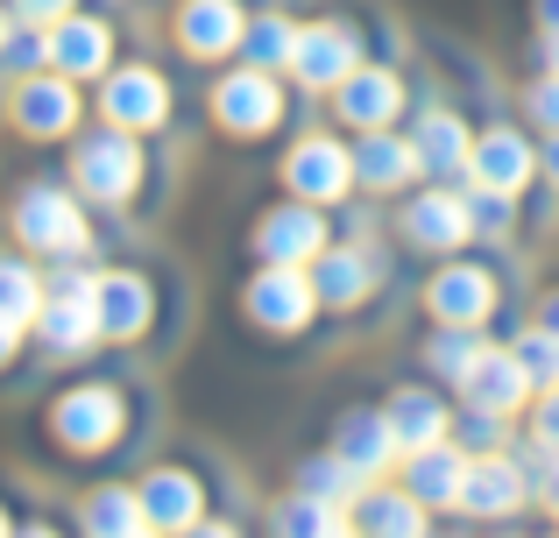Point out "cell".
<instances>
[{
    "label": "cell",
    "mask_w": 559,
    "mask_h": 538,
    "mask_svg": "<svg viewBox=\"0 0 559 538\" xmlns=\"http://www.w3.org/2000/svg\"><path fill=\"white\" fill-rule=\"evenodd\" d=\"M284 178H290V192H298V199H341L347 184H355V156H347L341 142L312 135V142H298V150H290Z\"/></svg>",
    "instance_id": "obj_12"
},
{
    "label": "cell",
    "mask_w": 559,
    "mask_h": 538,
    "mask_svg": "<svg viewBox=\"0 0 559 538\" xmlns=\"http://www.w3.org/2000/svg\"><path fill=\"white\" fill-rule=\"evenodd\" d=\"M79 525H85V531H150L142 489H99V497H85Z\"/></svg>",
    "instance_id": "obj_28"
},
{
    "label": "cell",
    "mask_w": 559,
    "mask_h": 538,
    "mask_svg": "<svg viewBox=\"0 0 559 538\" xmlns=\"http://www.w3.org/2000/svg\"><path fill=\"white\" fill-rule=\"evenodd\" d=\"M524 107H532V121H546L552 135H559V71H552V79H538L532 93H524Z\"/></svg>",
    "instance_id": "obj_37"
},
{
    "label": "cell",
    "mask_w": 559,
    "mask_h": 538,
    "mask_svg": "<svg viewBox=\"0 0 559 538\" xmlns=\"http://www.w3.org/2000/svg\"><path fill=\"white\" fill-rule=\"evenodd\" d=\"M467 170H475L481 192H518V184L532 178V150H524L518 128H489V135H475V150H467Z\"/></svg>",
    "instance_id": "obj_17"
},
{
    "label": "cell",
    "mask_w": 559,
    "mask_h": 538,
    "mask_svg": "<svg viewBox=\"0 0 559 538\" xmlns=\"http://www.w3.org/2000/svg\"><path fill=\"white\" fill-rule=\"evenodd\" d=\"M199 503H205V489H199V475H185V468H156L150 482H142L150 531H191L199 525Z\"/></svg>",
    "instance_id": "obj_19"
},
{
    "label": "cell",
    "mask_w": 559,
    "mask_h": 538,
    "mask_svg": "<svg viewBox=\"0 0 559 538\" xmlns=\"http://www.w3.org/2000/svg\"><path fill=\"white\" fill-rule=\"evenodd\" d=\"M355 64H361V43H355V28H341V22H312L290 43V71H298L312 93H333Z\"/></svg>",
    "instance_id": "obj_7"
},
{
    "label": "cell",
    "mask_w": 559,
    "mask_h": 538,
    "mask_svg": "<svg viewBox=\"0 0 559 538\" xmlns=\"http://www.w3.org/2000/svg\"><path fill=\"white\" fill-rule=\"evenodd\" d=\"M411 461V497L418 503H461V482H467V461L453 446H418Z\"/></svg>",
    "instance_id": "obj_25"
},
{
    "label": "cell",
    "mask_w": 559,
    "mask_h": 538,
    "mask_svg": "<svg viewBox=\"0 0 559 538\" xmlns=\"http://www.w3.org/2000/svg\"><path fill=\"white\" fill-rule=\"evenodd\" d=\"M376 290V263L361 249H326L319 255V298L326 304H361Z\"/></svg>",
    "instance_id": "obj_26"
},
{
    "label": "cell",
    "mask_w": 559,
    "mask_h": 538,
    "mask_svg": "<svg viewBox=\"0 0 559 538\" xmlns=\"http://www.w3.org/2000/svg\"><path fill=\"white\" fill-rule=\"evenodd\" d=\"M418 142H390L382 128H369V142H361V156H355V178L369 184V192H396V184H411L418 178Z\"/></svg>",
    "instance_id": "obj_23"
},
{
    "label": "cell",
    "mask_w": 559,
    "mask_h": 538,
    "mask_svg": "<svg viewBox=\"0 0 559 538\" xmlns=\"http://www.w3.org/2000/svg\"><path fill=\"white\" fill-rule=\"evenodd\" d=\"M0 64H8V71H22V79H28V71H43V64H50V28L8 36V43H0Z\"/></svg>",
    "instance_id": "obj_35"
},
{
    "label": "cell",
    "mask_w": 559,
    "mask_h": 538,
    "mask_svg": "<svg viewBox=\"0 0 559 538\" xmlns=\"http://www.w3.org/2000/svg\"><path fill=\"white\" fill-rule=\"evenodd\" d=\"M467 150H475V135L453 113H425L418 121V164L425 170H467Z\"/></svg>",
    "instance_id": "obj_27"
},
{
    "label": "cell",
    "mask_w": 559,
    "mask_h": 538,
    "mask_svg": "<svg viewBox=\"0 0 559 538\" xmlns=\"http://www.w3.org/2000/svg\"><path fill=\"white\" fill-rule=\"evenodd\" d=\"M71 121H79V79H64V71H28L22 85H14V128L22 135H71Z\"/></svg>",
    "instance_id": "obj_6"
},
{
    "label": "cell",
    "mask_w": 559,
    "mask_h": 538,
    "mask_svg": "<svg viewBox=\"0 0 559 538\" xmlns=\"http://www.w3.org/2000/svg\"><path fill=\"white\" fill-rule=\"evenodd\" d=\"M518 503H524V475H518V461H496V454L467 461L461 511H475V517H510Z\"/></svg>",
    "instance_id": "obj_21"
},
{
    "label": "cell",
    "mask_w": 559,
    "mask_h": 538,
    "mask_svg": "<svg viewBox=\"0 0 559 538\" xmlns=\"http://www.w3.org/2000/svg\"><path fill=\"white\" fill-rule=\"evenodd\" d=\"M241 8L234 0H185L178 8V43L191 57H227V50H241Z\"/></svg>",
    "instance_id": "obj_16"
},
{
    "label": "cell",
    "mask_w": 559,
    "mask_h": 538,
    "mask_svg": "<svg viewBox=\"0 0 559 538\" xmlns=\"http://www.w3.org/2000/svg\"><path fill=\"white\" fill-rule=\"evenodd\" d=\"M71 178H79V192H85V199H99V206H121V199L142 184V150L128 142V128L85 135V142H79V156H71Z\"/></svg>",
    "instance_id": "obj_4"
},
{
    "label": "cell",
    "mask_w": 559,
    "mask_h": 538,
    "mask_svg": "<svg viewBox=\"0 0 559 538\" xmlns=\"http://www.w3.org/2000/svg\"><path fill=\"white\" fill-rule=\"evenodd\" d=\"M36 312H43V276L28 270V263H0V319L8 326H36Z\"/></svg>",
    "instance_id": "obj_29"
},
{
    "label": "cell",
    "mask_w": 559,
    "mask_h": 538,
    "mask_svg": "<svg viewBox=\"0 0 559 538\" xmlns=\"http://www.w3.org/2000/svg\"><path fill=\"white\" fill-rule=\"evenodd\" d=\"M121 426H128V404H121L114 383H79V390H64L57 411H50V432L71 454H107V446L121 440Z\"/></svg>",
    "instance_id": "obj_3"
},
{
    "label": "cell",
    "mask_w": 559,
    "mask_h": 538,
    "mask_svg": "<svg viewBox=\"0 0 559 538\" xmlns=\"http://www.w3.org/2000/svg\"><path fill=\"white\" fill-rule=\"evenodd\" d=\"M546 170H552V184H559V135H552V150H546Z\"/></svg>",
    "instance_id": "obj_44"
},
{
    "label": "cell",
    "mask_w": 559,
    "mask_h": 538,
    "mask_svg": "<svg viewBox=\"0 0 559 538\" xmlns=\"http://www.w3.org/2000/svg\"><path fill=\"white\" fill-rule=\"evenodd\" d=\"M312 304H319V284L305 276V263H270L248 284V319L270 333H298L312 319Z\"/></svg>",
    "instance_id": "obj_5"
},
{
    "label": "cell",
    "mask_w": 559,
    "mask_h": 538,
    "mask_svg": "<svg viewBox=\"0 0 559 538\" xmlns=\"http://www.w3.org/2000/svg\"><path fill=\"white\" fill-rule=\"evenodd\" d=\"M14 235L43 255H85L93 227H85V206L64 184H22V199H14Z\"/></svg>",
    "instance_id": "obj_2"
},
{
    "label": "cell",
    "mask_w": 559,
    "mask_h": 538,
    "mask_svg": "<svg viewBox=\"0 0 559 538\" xmlns=\"http://www.w3.org/2000/svg\"><path fill=\"white\" fill-rule=\"evenodd\" d=\"M333 99H341V113H347L355 128H390L396 107H404V85H396V71L355 64L341 85H333Z\"/></svg>",
    "instance_id": "obj_15"
},
{
    "label": "cell",
    "mask_w": 559,
    "mask_h": 538,
    "mask_svg": "<svg viewBox=\"0 0 559 538\" xmlns=\"http://www.w3.org/2000/svg\"><path fill=\"white\" fill-rule=\"evenodd\" d=\"M14 8V22H28V28H50V22H64L79 0H8Z\"/></svg>",
    "instance_id": "obj_36"
},
{
    "label": "cell",
    "mask_w": 559,
    "mask_h": 538,
    "mask_svg": "<svg viewBox=\"0 0 559 538\" xmlns=\"http://www.w3.org/2000/svg\"><path fill=\"white\" fill-rule=\"evenodd\" d=\"M14 347H22V326H8V319H0V361H14Z\"/></svg>",
    "instance_id": "obj_39"
},
{
    "label": "cell",
    "mask_w": 559,
    "mask_h": 538,
    "mask_svg": "<svg viewBox=\"0 0 559 538\" xmlns=\"http://www.w3.org/2000/svg\"><path fill=\"white\" fill-rule=\"evenodd\" d=\"M333 454H347L361 475H382V468L396 461L390 418H382V411H347V418H341V446H333Z\"/></svg>",
    "instance_id": "obj_24"
},
{
    "label": "cell",
    "mask_w": 559,
    "mask_h": 538,
    "mask_svg": "<svg viewBox=\"0 0 559 538\" xmlns=\"http://www.w3.org/2000/svg\"><path fill=\"white\" fill-rule=\"evenodd\" d=\"M290 43H298V28L284 22V14H262V22H248L241 28V50H248V64H290Z\"/></svg>",
    "instance_id": "obj_30"
},
{
    "label": "cell",
    "mask_w": 559,
    "mask_h": 538,
    "mask_svg": "<svg viewBox=\"0 0 559 538\" xmlns=\"http://www.w3.org/2000/svg\"><path fill=\"white\" fill-rule=\"evenodd\" d=\"M475 355H481V340H475V333H467V326H461V333H439V340L425 347V361H432L439 375H453V383H461V375H467V361H475Z\"/></svg>",
    "instance_id": "obj_34"
},
{
    "label": "cell",
    "mask_w": 559,
    "mask_h": 538,
    "mask_svg": "<svg viewBox=\"0 0 559 538\" xmlns=\"http://www.w3.org/2000/svg\"><path fill=\"white\" fill-rule=\"evenodd\" d=\"M425 304H432L447 326H481L496 312V276L489 270H439L425 284Z\"/></svg>",
    "instance_id": "obj_14"
},
{
    "label": "cell",
    "mask_w": 559,
    "mask_h": 538,
    "mask_svg": "<svg viewBox=\"0 0 559 538\" xmlns=\"http://www.w3.org/2000/svg\"><path fill=\"white\" fill-rule=\"evenodd\" d=\"M546 57H552V71H559V36H552V43H546Z\"/></svg>",
    "instance_id": "obj_45"
},
{
    "label": "cell",
    "mask_w": 559,
    "mask_h": 538,
    "mask_svg": "<svg viewBox=\"0 0 559 538\" xmlns=\"http://www.w3.org/2000/svg\"><path fill=\"white\" fill-rule=\"evenodd\" d=\"M99 107H107L114 128H128V135H135V128H156L170 113V85L156 79L150 64H128V71H114V79H107Z\"/></svg>",
    "instance_id": "obj_10"
},
{
    "label": "cell",
    "mask_w": 559,
    "mask_h": 538,
    "mask_svg": "<svg viewBox=\"0 0 559 538\" xmlns=\"http://www.w3.org/2000/svg\"><path fill=\"white\" fill-rule=\"evenodd\" d=\"M150 312H156V298H150V284H142L135 270L99 276V333H107V340H135V333L150 326Z\"/></svg>",
    "instance_id": "obj_18"
},
{
    "label": "cell",
    "mask_w": 559,
    "mask_h": 538,
    "mask_svg": "<svg viewBox=\"0 0 559 538\" xmlns=\"http://www.w3.org/2000/svg\"><path fill=\"white\" fill-rule=\"evenodd\" d=\"M538 22H546L552 36H559V0H538Z\"/></svg>",
    "instance_id": "obj_40"
},
{
    "label": "cell",
    "mask_w": 559,
    "mask_h": 538,
    "mask_svg": "<svg viewBox=\"0 0 559 538\" xmlns=\"http://www.w3.org/2000/svg\"><path fill=\"white\" fill-rule=\"evenodd\" d=\"M546 511H552V517H559V468H552V475H546Z\"/></svg>",
    "instance_id": "obj_42"
},
{
    "label": "cell",
    "mask_w": 559,
    "mask_h": 538,
    "mask_svg": "<svg viewBox=\"0 0 559 538\" xmlns=\"http://www.w3.org/2000/svg\"><path fill=\"white\" fill-rule=\"evenodd\" d=\"M390 432H396V454H418V446H439L447 440V404L432 397V390H404V397H390Z\"/></svg>",
    "instance_id": "obj_22"
},
{
    "label": "cell",
    "mask_w": 559,
    "mask_h": 538,
    "mask_svg": "<svg viewBox=\"0 0 559 538\" xmlns=\"http://www.w3.org/2000/svg\"><path fill=\"white\" fill-rule=\"evenodd\" d=\"M36 333L50 355H85L99 333V270H57L43 276V312H36Z\"/></svg>",
    "instance_id": "obj_1"
},
{
    "label": "cell",
    "mask_w": 559,
    "mask_h": 538,
    "mask_svg": "<svg viewBox=\"0 0 559 538\" xmlns=\"http://www.w3.org/2000/svg\"><path fill=\"white\" fill-rule=\"evenodd\" d=\"M461 390H467V404H475V411H489V418H510V411H524V397H532L538 383L524 375L518 347H510V355H496V347H481V355L467 361Z\"/></svg>",
    "instance_id": "obj_9"
},
{
    "label": "cell",
    "mask_w": 559,
    "mask_h": 538,
    "mask_svg": "<svg viewBox=\"0 0 559 538\" xmlns=\"http://www.w3.org/2000/svg\"><path fill=\"white\" fill-rule=\"evenodd\" d=\"M50 64L64 71V79H99V71L114 64V28L71 8L64 22H50Z\"/></svg>",
    "instance_id": "obj_11"
},
{
    "label": "cell",
    "mask_w": 559,
    "mask_h": 538,
    "mask_svg": "<svg viewBox=\"0 0 559 538\" xmlns=\"http://www.w3.org/2000/svg\"><path fill=\"white\" fill-rule=\"evenodd\" d=\"M404 235L418 241V249H461L467 235H475V220H467V199L453 192H425L404 206Z\"/></svg>",
    "instance_id": "obj_20"
},
{
    "label": "cell",
    "mask_w": 559,
    "mask_h": 538,
    "mask_svg": "<svg viewBox=\"0 0 559 538\" xmlns=\"http://www.w3.org/2000/svg\"><path fill=\"white\" fill-rule=\"evenodd\" d=\"M213 113L234 128V135H262V128L284 121V93H276V79L262 64H248V71H234V79H219Z\"/></svg>",
    "instance_id": "obj_8"
},
{
    "label": "cell",
    "mask_w": 559,
    "mask_h": 538,
    "mask_svg": "<svg viewBox=\"0 0 559 538\" xmlns=\"http://www.w3.org/2000/svg\"><path fill=\"white\" fill-rule=\"evenodd\" d=\"M538 326H552V333H559V290L546 298V312H538Z\"/></svg>",
    "instance_id": "obj_41"
},
{
    "label": "cell",
    "mask_w": 559,
    "mask_h": 538,
    "mask_svg": "<svg viewBox=\"0 0 559 538\" xmlns=\"http://www.w3.org/2000/svg\"><path fill=\"white\" fill-rule=\"evenodd\" d=\"M255 249L270 263H312V255H326V220L312 206H276V213H262Z\"/></svg>",
    "instance_id": "obj_13"
},
{
    "label": "cell",
    "mask_w": 559,
    "mask_h": 538,
    "mask_svg": "<svg viewBox=\"0 0 559 538\" xmlns=\"http://www.w3.org/2000/svg\"><path fill=\"white\" fill-rule=\"evenodd\" d=\"M14 36V8H8V0H0V43H8Z\"/></svg>",
    "instance_id": "obj_43"
},
{
    "label": "cell",
    "mask_w": 559,
    "mask_h": 538,
    "mask_svg": "<svg viewBox=\"0 0 559 538\" xmlns=\"http://www.w3.org/2000/svg\"><path fill=\"white\" fill-rule=\"evenodd\" d=\"M538 440H546V446H559V383L546 390V404H538Z\"/></svg>",
    "instance_id": "obj_38"
},
{
    "label": "cell",
    "mask_w": 559,
    "mask_h": 538,
    "mask_svg": "<svg viewBox=\"0 0 559 538\" xmlns=\"http://www.w3.org/2000/svg\"><path fill=\"white\" fill-rule=\"evenodd\" d=\"M0 531H8V517H0Z\"/></svg>",
    "instance_id": "obj_46"
},
{
    "label": "cell",
    "mask_w": 559,
    "mask_h": 538,
    "mask_svg": "<svg viewBox=\"0 0 559 538\" xmlns=\"http://www.w3.org/2000/svg\"><path fill=\"white\" fill-rule=\"evenodd\" d=\"M418 497H361V517L355 525L369 531H425V511H411Z\"/></svg>",
    "instance_id": "obj_32"
},
{
    "label": "cell",
    "mask_w": 559,
    "mask_h": 538,
    "mask_svg": "<svg viewBox=\"0 0 559 538\" xmlns=\"http://www.w3.org/2000/svg\"><path fill=\"white\" fill-rule=\"evenodd\" d=\"M355 517L347 511H326V497H290L284 511H276V531H347Z\"/></svg>",
    "instance_id": "obj_31"
},
{
    "label": "cell",
    "mask_w": 559,
    "mask_h": 538,
    "mask_svg": "<svg viewBox=\"0 0 559 538\" xmlns=\"http://www.w3.org/2000/svg\"><path fill=\"white\" fill-rule=\"evenodd\" d=\"M518 361H524V375H532L538 390H552V383H559V333H552V326L524 333V340H518Z\"/></svg>",
    "instance_id": "obj_33"
}]
</instances>
